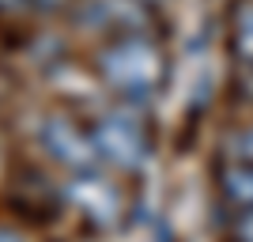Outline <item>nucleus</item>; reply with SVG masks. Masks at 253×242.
Masks as SVG:
<instances>
[{"label": "nucleus", "instance_id": "39448f33", "mask_svg": "<svg viewBox=\"0 0 253 242\" xmlns=\"http://www.w3.org/2000/svg\"><path fill=\"white\" fill-rule=\"evenodd\" d=\"M38 144H42L45 159L57 163V167H64L68 174H72V170L102 167L95 144H91V129L80 125V121L68 117V114H45L42 125H38Z\"/></svg>", "mask_w": 253, "mask_h": 242}, {"label": "nucleus", "instance_id": "423d86ee", "mask_svg": "<svg viewBox=\"0 0 253 242\" xmlns=\"http://www.w3.org/2000/svg\"><path fill=\"white\" fill-rule=\"evenodd\" d=\"M215 193L227 212L253 208V163L250 159H223L215 170Z\"/></svg>", "mask_w": 253, "mask_h": 242}, {"label": "nucleus", "instance_id": "20e7f679", "mask_svg": "<svg viewBox=\"0 0 253 242\" xmlns=\"http://www.w3.org/2000/svg\"><path fill=\"white\" fill-rule=\"evenodd\" d=\"M72 19L91 34L121 38V34H155L159 8L144 0H76Z\"/></svg>", "mask_w": 253, "mask_h": 242}, {"label": "nucleus", "instance_id": "9d476101", "mask_svg": "<svg viewBox=\"0 0 253 242\" xmlns=\"http://www.w3.org/2000/svg\"><path fill=\"white\" fill-rule=\"evenodd\" d=\"M76 0H31V11L38 15H61V11H72Z\"/></svg>", "mask_w": 253, "mask_h": 242}, {"label": "nucleus", "instance_id": "7ed1b4c3", "mask_svg": "<svg viewBox=\"0 0 253 242\" xmlns=\"http://www.w3.org/2000/svg\"><path fill=\"white\" fill-rule=\"evenodd\" d=\"M61 200L68 208H76V216L87 220L91 227H98V231H114L125 220V190L102 167L72 170L68 182L61 186Z\"/></svg>", "mask_w": 253, "mask_h": 242}, {"label": "nucleus", "instance_id": "6e6552de", "mask_svg": "<svg viewBox=\"0 0 253 242\" xmlns=\"http://www.w3.org/2000/svg\"><path fill=\"white\" fill-rule=\"evenodd\" d=\"M223 147H227V155H231V159H250V163H253V121L238 125L231 137L223 140Z\"/></svg>", "mask_w": 253, "mask_h": 242}, {"label": "nucleus", "instance_id": "1a4fd4ad", "mask_svg": "<svg viewBox=\"0 0 253 242\" xmlns=\"http://www.w3.org/2000/svg\"><path fill=\"white\" fill-rule=\"evenodd\" d=\"M227 242H253V208L227 212Z\"/></svg>", "mask_w": 253, "mask_h": 242}, {"label": "nucleus", "instance_id": "f8f14e48", "mask_svg": "<svg viewBox=\"0 0 253 242\" xmlns=\"http://www.w3.org/2000/svg\"><path fill=\"white\" fill-rule=\"evenodd\" d=\"M0 242H27L15 227H0Z\"/></svg>", "mask_w": 253, "mask_h": 242}, {"label": "nucleus", "instance_id": "f257e3e1", "mask_svg": "<svg viewBox=\"0 0 253 242\" xmlns=\"http://www.w3.org/2000/svg\"><path fill=\"white\" fill-rule=\"evenodd\" d=\"M95 76L114 102L148 114L170 76L167 49L155 34H121L95 49Z\"/></svg>", "mask_w": 253, "mask_h": 242}, {"label": "nucleus", "instance_id": "0eeeda50", "mask_svg": "<svg viewBox=\"0 0 253 242\" xmlns=\"http://www.w3.org/2000/svg\"><path fill=\"white\" fill-rule=\"evenodd\" d=\"M227 42L238 64H253V0H234L227 11Z\"/></svg>", "mask_w": 253, "mask_h": 242}, {"label": "nucleus", "instance_id": "f03ea898", "mask_svg": "<svg viewBox=\"0 0 253 242\" xmlns=\"http://www.w3.org/2000/svg\"><path fill=\"white\" fill-rule=\"evenodd\" d=\"M144 117H148L144 110H132L121 102L95 114L87 129H91V144H95L102 167L117 170V174H140L151 163L155 140H151V129Z\"/></svg>", "mask_w": 253, "mask_h": 242}, {"label": "nucleus", "instance_id": "9b49d317", "mask_svg": "<svg viewBox=\"0 0 253 242\" xmlns=\"http://www.w3.org/2000/svg\"><path fill=\"white\" fill-rule=\"evenodd\" d=\"M23 11H31V0H0V19H19Z\"/></svg>", "mask_w": 253, "mask_h": 242}, {"label": "nucleus", "instance_id": "ddd939ff", "mask_svg": "<svg viewBox=\"0 0 253 242\" xmlns=\"http://www.w3.org/2000/svg\"><path fill=\"white\" fill-rule=\"evenodd\" d=\"M238 68H242V72L250 76V84H253V64H238Z\"/></svg>", "mask_w": 253, "mask_h": 242}]
</instances>
